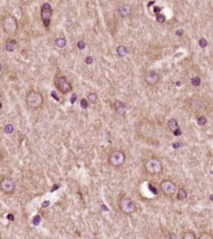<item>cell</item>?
<instances>
[{"label":"cell","instance_id":"cell-1","mask_svg":"<svg viewBox=\"0 0 213 239\" xmlns=\"http://www.w3.org/2000/svg\"><path fill=\"white\" fill-rule=\"evenodd\" d=\"M2 29L5 34L14 35L18 30V23L16 18L10 14H5L1 18Z\"/></svg>","mask_w":213,"mask_h":239},{"label":"cell","instance_id":"cell-2","mask_svg":"<svg viewBox=\"0 0 213 239\" xmlns=\"http://www.w3.org/2000/svg\"><path fill=\"white\" fill-rule=\"evenodd\" d=\"M26 102L27 106L31 109H39L44 104V98L42 94L35 90H30L26 97Z\"/></svg>","mask_w":213,"mask_h":239},{"label":"cell","instance_id":"cell-3","mask_svg":"<svg viewBox=\"0 0 213 239\" xmlns=\"http://www.w3.org/2000/svg\"><path fill=\"white\" fill-rule=\"evenodd\" d=\"M16 189V184H15L14 180L11 177L6 176L1 179L0 181V190L4 193V194L10 196L14 194Z\"/></svg>","mask_w":213,"mask_h":239},{"label":"cell","instance_id":"cell-4","mask_svg":"<svg viewBox=\"0 0 213 239\" xmlns=\"http://www.w3.org/2000/svg\"><path fill=\"white\" fill-rule=\"evenodd\" d=\"M54 85L56 87V89L63 94L69 93L72 90V86L70 84V82L67 81L66 77L63 75L56 74L54 77Z\"/></svg>","mask_w":213,"mask_h":239},{"label":"cell","instance_id":"cell-5","mask_svg":"<svg viewBox=\"0 0 213 239\" xmlns=\"http://www.w3.org/2000/svg\"><path fill=\"white\" fill-rule=\"evenodd\" d=\"M52 16V9L48 2H45L41 7V18L45 29L49 28Z\"/></svg>","mask_w":213,"mask_h":239},{"label":"cell","instance_id":"cell-6","mask_svg":"<svg viewBox=\"0 0 213 239\" xmlns=\"http://www.w3.org/2000/svg\"><path fill=\"white\" fill-rule=\"evenodd\" d=\"M125 161V155L122 151L116 150L109 156V163L113 166H121Z\"/></svg>","mask_w":213,"mask_h":239},{"label":"cell","instance_id":"cell-7","mask_svg":"<svg viewBox=\"0 0 213 239\" xmlns=\"http://www.w3.org/2000/svg\"><path fill=\"white\" fill-rule=\"evenodd\" d=\"M146 169L151 174H156L162 172L163 165L159 160H158L157 158H151L147 161Z\"/></svg>","mask_w":213,"mask_h":239},{"label":"cell","instance_id":"cell-8","mask_svg":"<svg viewBox=\"0 0 213 239\" xmlns=\"http://www.w3.org/2000/svg\"><path fill=\"white\" fill-rule=\"evenodd\" d=\"M119 206L121 208V211L127 214H130L133 212L135 208V203L132 199L128 198V197H124L119 203Z\"/></svg>","mask_w":213,"mask_h":239},{"label":"cell","instance_id":"cell-9","mask_svg":"<svg viewBox=\"0 0 213 239\" xmlns=\"http://www.w3.org/2000/svg\"><path fill=\"white\" fill-rule=\"evenodd\" d=\"M161 189L164 194L171 197L176 192V185L171 181H165L162 182Z\"/></svg>","mask_w":213,"mask_h":239},{"label":"cell","instance_id":"cell-10","mask_svg":"<svg viewBox=\"0 0 213 239\" xmlns=\"http://www.w3.org/2000/svg\"><path fill=\"white\" fill-rule=\"evenodd\" d=\"M159 75L158 73H156L154 70H151L146 74L145 76V81L147 82V83L149 84V85H154L156 84L159 82Z\"/></svg>","mask_w":213,"mask_h":239},{"label":"cell","instance_id":"cell-11","mask_svg":"<svg viewBox=\"0 0 213 239\" xmlns=\"http://www.w3.org/2000/svg\"><path fill=\"white\" fill-rule=\"evenodd\" d=\"M18 42L14 38H8L5 42V50L8 52H13L16 49Z\"/></svg>","mask_w":213,"mask_h":239},{"label":"cell","instance_id":"cell-12","mask_svg":"<svg viewBox=\"0 0 213 239\" xmlns=\"http://www.w3.org/2000/svg\"><path fill=\"white\" fill-rule=\"evenodd\" d=\"M115 110L119 115H124L126 113V106L120 100H116L114 102Z\"/></svg>","mask_w":213,"mask_h":239},{"label":"cell","instance_id":"cell-13","mask_svg":"<svg viewBox=\"0 0 213 239\" xmlns=\"http://www.w3.org/2000/svg\"><path fill=\"white\" fill-rule=\"evenodd\" d=\"M119 13L122 17H127L131 13V6L128 4H122L119 7Z\"/></svg>","mask_w":213,"mask_h":239},{"label":"cell","instance_id":"cell-14","mask_svg":"<svg viewBox=\"0 0 213 239\" xmlns=\"http://www.w3.org/2000/svg\"><path fill=\"white\" fill-rule=\"evenodd\" d=\"M117 53L120 57H124L128 54V49L124 45H120L117 48Z\"/></svg>","mask_w":213,"mask_h":239},{"label":"cell","instance_id":"cell-15","mask_svg":"<svg viewBox=\"0 0 213 239\" xmlns=\"http://www.w3.org/2000/svg\"><path fill=\"white\" fill-rule=\"evenodd\" d=\"M168 127L171 130L174 131V130H176L177 128H179V125H178V122H177L175 119H171V120L168 121Z\"/></svg>","mask_w":213,"mask_h":239},{"label":"cell","instance_id":"cell-16","mask_svg":"<svg viewBox=\"0 0 213 239\" xmlns=\"http://www.w3.org/2000/svg\"><path fill=\"white\" fill-rule=\"evenodd\" d=\"M187 197V192L185 191V189H180L178 193V200H183Z\"/></svg>","mask_w":213,"mask_h":239},{"label":"cell","instance_id":"cell-17","mask_svg":"<svg viewBox=\"0 0 213 239\" xmlns=\"http://www.w3.org/2000/svg\"><path fill=\"white\" fill-rule=\"evenodd\" d=\"M55 44L58 48H62L66 45V41H65V39H63V37H58L55 41Z\"/></svg>","mask_w":213,"mask_h":239},{"label":"cell","instance_id":"cell-18","mask_svg":"<svg viewBox=\"0 0 213 239\" xmlns=\"http://www.w3.org/2000/svg\"><path fill=\"white\" fill-rule=\"evenodd\" d=\"M200 82H201V80L199 77H194L191 79V83L194 86H199L200 85Z\"/></svg>","mask_w":213,"mask_h":239},{"label":"cell","instance_id":"cell-19","mask_svg":"<svg viewBox=\"0 0 213 239\" xmlns=\"http://www.w3.org/2000/svg\"><path fill=\"white\" fill-rule=\"evenodd\" d=\"M183 239H196V236L192 232H186L184 233V236L182 237Z\"/></svg>","mask_w":213,"mask_h":239},{"label":"cell","instance_id":"cell-20","mask_svg":"<svg viewBox=\"0 0 213 239\" xmlns=\"http://www.w3.org/2000/svg\"><path fill=\"white\" fill-rule=\"evenodd\" d=\"M206 122H207V119H206V117H200L198 119H197V124L198 125H200V126H203V125H204V124H206Z\"/></svg>","mask_w":213,"mask_h":239},{"label":"cell","instance_id":"cell-21","mask_svg":"<svg viewBox=\"0 0 213 239\" xmlns=\"http://www.w3.org/2000/svg\"><path fill=\"white\" fill-rule=\"evenodd\" d=\"M156 20H157L158 22L163 23L164 22H165L166 18L165 16H164L163 14H156Z\"/></svg>","mask_w":213,"mask_h":239},{"label":"cell","instance_id":"cell-22","mask_svg":"<svg viewBox=\"0 0 213 239\" xmlns=\"http://www.w3.org/2000/svg\"><path fill=\"white\" fill-rule=\"evenodd\" d=\"M88 100L91 103H94L97 101V94L94 93H91L88 95Z\"/></svg>","mask_w":213,"mask_h":239},{"label":"cell","instance_id":"cell-23","mask_svg":"<svg viewBox=\"0 0 213 239\" xmlns=\"http://www.w3.org/2000/svg\"><path fill=\"white\" fill-rule=\"evenodd\" d=\"M80 106H81L82 109H83V110H86L88 106H89V102H87L85 98H82L81 100V102H80Z\"/></svg>","mask_w":213,"mask_h":239},{"label":"cell","instance_id":"cell-24","mask_svg":"<svg viewBox=\"0 0 213 239\" xmlns=\"http://www.w3.org/2000/svg\"><path fill=\"white\" fill-rule=\"evenodd\" d=\"M148 189L154 195H158L159 194V191H158V189H156L155 187L152 185L151 184H148Z\"/></svg>","mask_w":213,"mask_h":239},{"label":"cell","instance_id":"cell-25","mask_svg":"<svg viewBox=\"0 0 213 239\" xmlns=\"http://www.w3.org/2000/svg\"><path fill=\"white\" fill-rule=\"evenodd\" d=\"M41 217H40L39 215H36V216L34 218V219H33V223H34L35 226H38V225L41 223Z\"/></svg>","mask_w":213,"mask_h":239},{"label":"cell","instance_id":"cell-26","mask_svg":"<svg viewBox=\"0 0 213 239\" xmlns=\"http://www.w3.org/2000/svg\"><path fill=\"white\" fill-rule=\"evenodd\" d=\"M14 131V128L11 124H7L6 127H5V132L7 134H10Z\"/></svg>","mask_w":213,"mask_h":239},{"label":"cell","instance_id":"cell-27","mask_svg":"<svg viewBox=\"0 0 213 239\" xmlns=\"http://www.w3.org/2000/svg\"><path fill=\"white\" fill-rule=\"evenodd\" d=\"M199 45H200V46L201 47V48H204V47L207 46V42L205 39L201 38V39H200V41H199Z\"/></svg>","mask_w":213,"mask_h":239},{"label":"cell","instance_id":"cell-28","mask_svg":"<svg viewBox=\"0 0 213 239\" xmlns=\"http://www.w3.org/2000/svg\"><path fill=\"white\" fill-rule=\"evenodd\" d=\"M77 99H78V96H77V95H76L75 94H73L71 95V97H70V104L74 105V103H75L76 101H77Z\"/></svg>","mask_w":213,"mask_h":239},{"label":"cell","instance_id":"cell-29","mask_svg":"<svg viewBox=\"0 0 213 239\" xmlns=\"http://www.w3.org/2000/svg\"><path fill=\"white\" fill-rule=\"evenodd\" d=\"M85 43H84L83 41H79L78 43H77V47H78V48H79L80 50H82V49H84L85 48Z\"/></svg>","mask_w":213,"mask_h":239},{"label":"cell","instance_id":"cell-30","mask_svg":"<svg viewBox=\"0 0 213 239\" xmlns=\"http://www.w3.org/2000/svg\"><path fill=\"white\" fill-rule=\"evenodd\" d=\"M184 146L183 143H178V142H177V143H174L172 144V146H173V148L174 149H178V148H180V147H182V146Z\"/></svg>","mask_w":213,"mask_h":239},{"label":"cell","instance_id":"cell-31","mask_svg":"<svg viewBox=\"0 0 213 239\" xmlns=\"http://www.w3.org/2000/svg\"><path fill=\"white\" fill-rule=\"evenodd\" d=\"M93 61H94V59H93V58L91 57V56H87L86 57V59H85V63H86V64H88V65L91 64V63H93Z\"/></svg>","mask_w":213,"mask_h":239},{"label":"cell","instance_id":"cell-32","mask_svg":"<svg viewBox=\"0 0 213 239\" xmlns=\"http://www.w3.org/2000/svg\"><path fill=\"white\" fill-rule=\"evenodd\" d=\"M173 132H174V135H175V136H179V135H181L182 134V130L180 129L179 128H177V129L174 130V131H173Z\"/></svg>","mask_w":213,"mask_h":239},{"label":"cell","instance_id":"cell-33","mask_svg":"<svg viewBox=\"0 0 213 239\" xmlns=\"http://www.w3.org/2000/svg\"><path fill=\"white\" fill-rule=\"evenodd\" d=\"M24 5H28V4H30L31 2H33L34 0H19Z\"/></svg>","mask_w":213,"mask_h":239},{"label":"cell","instance_id":"cell-34","mask_svg":"<svg viewBox=\"0 0 213 239\" xmlns=\"http://www.w3.org/2000/svg\"><path fill=\"white\" fill-rule=\"evenodd\" d=\"M51 95H52V98H54L56 101L59 102V98L57 96V94H56V93L55 92V91H52V92H51Z\"/></svg>","mask_w":213,"mask_h":239},{"label":"cell","instance_id":"cell-35","mask_svg":"<svg viewBox=\"0 0 213 239\" xmlns=\"http://www.w3.org/2000/svg\"><path fill=\"white\" fill-rule=\"evenodd\" d=\"M160 12H161V8L159 6H154V13L157 14H160Z\"/></svg>","mask_w":213,"mask_h":239},{"label":"cell","instance_id":"cell-36","mask_svg":"<svg viewBox=\"0 0 213 239\" xmlns=\"http://www.w3.org/2000/svg\"><path fill=\"white\" fill-rule=\"evenodd\" d=\"M50 204V201L49 200H46V201H44L42 204V208H45V207H48V205Z\"/></svg>","mask_w":213,"mask_h":239},{"label":"cell","instance_id":"cell-37","mask_svg":"<svg viewBox=\"0 0 213 239\" xmlns=\"http://www.w3.org/2000/svg\"><path fill=\"white\" fill-rule=\"evenodd\" d=\"M59 188V185H54L53 186H52V190H51V192H54V191H56V190H57Z\"/></svg>","mask_w":213,"mask_h":239},{"label":"cell","instance_id":"cell-38","mask_svg":"<svg viewBox=\"0 0 213 239\" xmlns=\"http://www.w3.org/2000/svg\"><path fill=\"white\" fill-rule=\"evenodd\" d=\"M176 34H177V36H179V37H181V36L183 34V30H178V31L176 32Z\"/></svg>","mask_w":213,"mask_h":239},{"label":"cell","instance_id":"cell-39","mask_svg":"<svg viewBox=\"0 0 213 239\" xmlns=\"http://www.w3.org/2000/svg\"><path fill=\"white\" fill-rule=\"evenodd\" d=\"M2 151H1V150H0V161H2Z\"/></svg>","mask_w":213,"mask_h":239},{"label":"cell","instance_id":"cell-40","mask_svg":"<svg viewBox=\"0 0 213 239\" xmlns=\"http://www.w3.org/2000/svg\"><path fill=\"white\" fill-rule=\"evenodd\" d=\"M154 3H155V1H153V2H149V3L147 4V6H148V7H149V6H151V4H154Z\"/></svg>","mask_w":213,"mask_h":239},{"label":"cell","instance_id":"cell-41","mask_svg":"<svg viewBox=\"0 0 213 239\" xmlns=\"http://www.w3.org/2000/svg\"><path fill=\"white\" fill-rule=\"evenodd\" d=\"M181 85H182L181 82H178V83H177V86H181Z\"/></svg>","mask_w":213,"mask_h":239},{"label":"cell","instance_id":"cell-42","mask_svg":"<svg viewBox=\"0 0 213 239\" xmlns=\"http://www.w3.org/2000/svg\"><path fill=\"white\" fill-rule=\"evenodd\" d=\"M1 70H2V64L0 63V71H1Z\"/></svg>","mask_w":213,"mask_h":239}]
</instances>
